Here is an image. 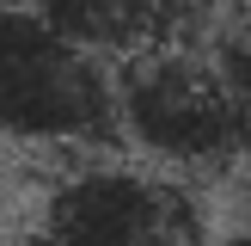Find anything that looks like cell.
<instances>
[{
    "label": "cell",
    "instance_id": "cell-2",
    "mask_svg": "<svg viewBox=\"0 0 251 246\" xmlns=\"http://www.w3.org/2000/svg\"><path fill=\"white\" fill-rule=\"evenodd\" d=\"M0 142L31 154L117 142V68L31 6H0Z\"/></svg>",
    "mask_w": 251,
    "mask_h": 246
},
{
    "label": "cell",
    "instance_id": "cell-7",
    "mask_svg": "<svg viewBox=\"0 0 251 246\" xmlns=\"http://www.w3.org/2000/svg\"><path fill=\"white\" fill-rule=\"evenodd\" d=\"M239 172H245V197H251V154H245V166H239Z\"/></svg>",
    "mask_w": 251,
    "mask_h": 246
},
{
    "label": "cell",
    "instance_id": "cell-3",
    "mask_svg": "<svg viewBox=\"0 0 251 246\" xmlns=\"http://www.w3.org/2000/svg\"><path fill=\"white\" fill-rule=\"evenodd\" d=\"M6 246H215L184 179L141 160H80L37 191Z\"/></svg>",
    "mask_w": 251,
    "mask_h": 246
},
{
    "label": "cell",
    "instance_id": "cell-8",
    "mask_svg": "<svg viewBox=\"0 0 251 246\" xmlns=\"http://www.w3.org/2000/svg\"><path fill=\"white\" fill-rule=\"evenodd\" d=\"M0 6H31V0H0Z\"/></svg>",
    "mask_w": 251,
    "mask_h": 246
},
{
    "label": "cell",
    "instance_id": "cell-4",
    "mask_svg": "<svg viewBox=\"0 0 251 246\" xmlns=\"http://www.w3.org/2000/svg\"><path fill=\"white\" fill-rule=\"evenodd\" d=\"M31 12H43L61 37H74L92 56L129 62L147 49L202 43L215 0H31Z\"/></svg>",
    "mask_w": 251,
    "mask_h": 246
},
{
    "label": "cell",
    "instance_id": "cell-5",
    "mask_svg": "<svg viewBox=\"0 0 251 246\" xmlns=\"http://www.w3.org/2000/svg\"><path fill=\"white\" fill-rule=\"evenodd\" d=\"M215 246H251V221H245V228H227V234H221Z\"/></svg>",
    "mask_w": 251,
    "mask_h": 246
},
{
    "label": "cell",
    "instance_id": "cell-1",
    "mask_svg": "<svg viewBox=\"0 0 251 246\" xmlns=\"http://www.w3.org/2000/svg\"><path fill=\"white\" fill-rule=\"evenodd\" d=\"M117 142L172 179H221L251 154V105L227 86L202 43L117 62Z\"/></svg>",
    "mask_w": 251,
    "mask_h": 246
},
{
    "label": "cell",
    "instance_id": "cell-9",
    "mask_svg": "<svg viewBox=\"0 0 251 246\" xmlns=\"http://www.w3.org/2000/svg\"><path fill=\"white\" fill-rule=\"evenodd\" d=\"M0 246H6V234H0Z\"/></svg>",
    "mask_w": 251,
    "mask_h": 246
},
{
    "label": "cell",
    "instance_id": "cell-6",
    "mask_svg": "<svg viewBox=\"0 0 251 246\" xmlns=\"http://www.w3.org/2000/svg\"><path fill=\"white\" fill-rule=\"evenodd\" d=\"M233 25H239V31L251 37V6H245V12H233Z\"/></svg>",
    "mask_w": 251,
    "mask_h": 246
}]
</instances>
